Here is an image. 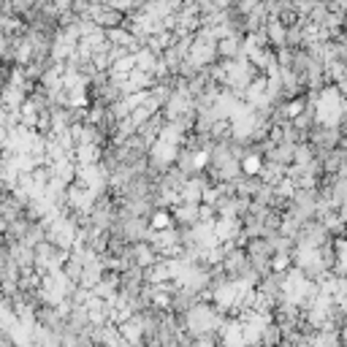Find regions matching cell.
Listing matches in <instances>:
<instances>
[{"label":"cell","mask_w":347,"mask_h":347,"mask_svg":"<svg viewBox=\"0 0 347 347\" xmlns=\"http://www.w3.org/2000/svg\"><path fill=\"white\" fill-rule=\"evenodd\" d=\"M318 120L323 122V125H328V128H334L339 120H342V101H339V92L334 90V87H328L323 95H320Z\"/></svg>","instance_id":"cell-1"},{"label":"cell","mask_w":347,"mask_h":347,"mask_svg":"<svg viewBox=\"0 0 347 347\" xmlns=\"http://www.w3.org/2000/svg\"><path fill=\"white\" fill-rule=\"evenodd\" d=\"M141 328H144V326H139V320H133V323L128 320V323L120 326V331H122V337H128V339H139V331H141Z\"/></svg>","instance_id":"cell-2"},{"label":"cell","mask_w":347,"mask_h":347,"mask_svg":"<svg viewBox=\"0 0 347 347\" xmlns=\"http://www.w3.org/2000/svg\"><path fill=\"white\" fill-rule=\"evenodd\" d=\"M169 225H171V220H169V214H166V212H158L152 217V228H155V231H163V228H169Z\"/></svg>","instance_id":"cell-3"},{"label":"cell","mask_w":347,"mask_h":347,"mask_svg":"<svg viewBox=\"0 0 347 347\" xmlns=\"http://www.w3.org/2000/svg\"><path fill=\"white\" fill-rule=\"evenodd\" d=\"M247 174H258L260 171V160L258 158H250V160H244V166H241Z\"/></svg>","instance_id":"cell-4"},{"label":"cell","mask_w":347,"mask_h":347,"mask_svg":"<svg viewBox=\"0 0 347 347\" xmlns=\"http://www.w3.org/2000/svg\"><path fill=\"white\" fill-rule=\"evenodd\" d=\"M288 255H277L274 258V263H271V266H274V271H282V269H288Z\"/></svg>","instance_id":"cell-5"}]
</instances>
